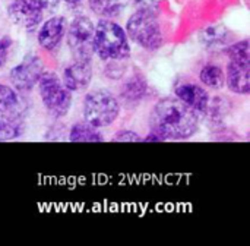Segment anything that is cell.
I'll list each match as a JSON object with an SVG mask.
<instances>
[{
  "mask_svg": "<svg viewBox=\"0 0 250 246\" xmlns=\"http://www.w3.org/2000/svg\"><path fill=\"white\" fill-rule=\"evenodd\" d=\"M7 15L16 26L32 32L42 22L44 10L34 0H12L7 6Z\"/></svg>",
  "mask_w": 250,
  "mask_h": 246,
  "instance_id": "8",
  "label": "cell"
},
{
  "mask_svg": "<svg viewBox=\"0 0 250 246\" xmlns=\"http://www.w3.org/2000/svg\"><path fill=\"white\" fill-rule=\"evenodd\" d=\"M224 54L229 57V60H245L250 62V44L249 40H242L233 44H229L223 48Z\"/></svg>",
  "mask_w": 250,
  "mask_h": 246,
  "instance_id": "21",
  "label": "cell"
},
{
  "mask_svg": "<svg viewBox=\"0 0 250 246\" xmlns=\"http://www.w3.org/2000/svg\"><path fill=\"white\" fill-rule=\"evenodd\" d=\"M127 37L139 47L155 51L164 43V35L154 9H138L126 22Z\"/></svg>",
  "mask_w": 250,
  "mask_h": 246,
  "instance_id": "3",
  "label": "cell"
},
{
  "mask_svg": "<svg viewBox=\"0 0 250 246\" xmlns=\"http://www.w3.org/2000/svg\"><path fill=\"white\" fill-rule=\"evenodd\" d=\"M38 94L45 110L53 117H64L72 106V92L54 72H42L38 82Z\"/></svg>",
  "mask_w": 250,
  "mask_h": 246,
  "instance_id": "5",
  "label": "cell"
},
{
  "mask_svg": "<svg viewBox=\"0 0 250 246\" xmlns=\"http://www.w3.org/2000/svg\"><path fill=\"white\" fill-rule=\"evenodd\" d=\"M129 0H88L89 9L101 18H116L123 13Z\"/></svg>",
  "mask_w": 250,
  "mask_h": 246,
  "instance_id": "15",
  "label": "cell"
},
{
  "mask_svg": "<svg viewBox=\"0 0 250 246\" xmlns=\"http://www.w3.org/2000/svg\"><path fill=\"white\" fill-rule=\"evenodd\" d=\"M83 120L95 128H105L116 122L120 114L119 98L107 89L89 91L82 104Z\"/></svg>",
  "mask_w": 250,
  "mask_h": 246,
  "instance_id": "4",
  "label": "cell"
},
{
  "mask_svg": "<svg viewBox=\"0 0 250 246\" xmlns=\"http://www.w3.org/2000/svg\"><path fill=\"white\" fill-rule=\"evenodd\" d=\"M42 73V62L35 54H26L19 65L10 69L9 79L12 88L19 92H29Z\"/></svg>",
  "mask_w": 250,
  "mask_h": 246,
  "instance_id": "7",
  "label": "cell"
},
{
  "mask_svg": "<svg viewBox=\"0 0 250 246\" xmlns=\"http://www.w3.org/2000/svg\"><path fill=\"white\" fill-rule=\"evenodd\" d=\"M22 132V122L16 114L0 112V141H10L19 138Z\"/></svg>",
  "mask_w": 250,
  "mask_h": 246,
  "instance_id": "17",
  "label": "cell"
},
{
  "mask_svg": "<svg viewBox=\"0 0 250 246\" xmlns=\"http://www.w3.org/2000/svg\"><path fill=\"white\" fill-rule=\"evenodd\" d=\"M117 60H108V66L105 67V75L111 79H119L125 73V67H117Z\"/></svg>",
  "mask_w": 250,
  "mask_h": 246,
  "instance_id": "24",
  "label": "cell"
},
{
  "mask_svg": "<svg viewBox=\"0 0 250 246\" xmlns=\"http://www.w3.org/2000/svg\"><path fill=\"white\" fill-rule=\"evenodd\" d=\"M69 141L72 142H101L103 135L98 128L89 125L88 122H78L70 128Z\"/></svg>",
  "mask_w": 250,
  "mask_h": 246,
  "instance_id": "16",
  "label": "cell"
},
{
  "mask_svg": "<svg viewBox=\"0 0 250 246\" xmlns=\"http://www.w3.org/2000/svg\"><path fill=\"white\" fill-rule=\"evenodd\" d=\"M63 1H66L67 4H79L82 0H63Z\"/></svg>",
  "mask_w": 250,
  "mask_h": 246,
  "instance_id": "26",
  "label": "cell"
},
{
  "mask_svg": "<svg viewBox=\"0 0 250 246\" xmlns=\"http://www.w3.org/2000/svg\"><path fill=\"white\" fill-rule=\"evenodd\" d=\"M146 91H148L146 81L142 76H132L120 88V98L123 103L127 104L141 103V100L146 95Z\"/></svg>",
  "mask_w": 250,
  "mask_h": 246,
  "instance_id": "14",
  "label": "cell"
},
{
  "mask_svg": "<svg viewBox=\"0 0 250 246\" xmlns=\"http://www.w3.org/2000/svg\"><path fill=\"white\" fill-rule=\"evenodd\" d=\"M113 141H116V142H122V141L123 142H138V141H141V136L133 131L123 129L113 135Z\"/></svg>",
  "mask_w": 250,
  "mask_h": 246,
  "instance_id": "23",
  "label": "cell"
},
{
  "mask_svg": "<svg viewBox=\"0 0 250 246\" xmlns=\"http://www.w3.org/2000/svg\"><path fill=\"white\" fill-rule=\"evenodd\" d=\"M19 95L18 92L4 84H0V112L4 113H13L15 109L19 106Z\"/></svg>",
  "mask_w": 250,
  "mask_h": 246,
  "instance_id": "19",
  "label": "cell"
},
{
  "mask_svg": "<svg viewBox=\"0 0 250 246\" xmlns=\"http://www.w3.org/2000/svg\"><path fill=\"white\" fill-rule=\"evenodd\" d=\"M94 23L88 16H76L67 28V45L73 60H92Z\"/></svg>",
  "mask_w": 250,
  "mask_h": 246,
  "instance_id": "6",
  "label": "cell"
},
{
  "mask_svg": "<svg viewBox=\"0 0 250 246\" xmlns=\"http://www.w3.org/2000/svg\"><path fill=\"white\" fill-rule=\"evenodd\" d=\"M12 44L13 41L9 37H0V67H3L7 63Z\"/></svg>",
  "mask_w": 250,
  "mask_h": 246,
  "instance_id": "22",
  "label": "cell"
},
{
  "mask_svg": "<svg viewBox=\"0 0 250 246\" xmlns=\"http://www.w3.org/2000/svg\"><path fill=\"white\" fill-rule=\"evenodd\" d=\"M94 53L101 60H126L130 57V44L126 31L111 19H101L94 26Z\"/></svg>",
  "mask_w": 250,
  "mask_h": 246,
  "instance_id": "2",
  "label": "cell"
},
{
  "mask_svg": "<svg viewBox=\"0 0 250 246\" xmlns=\"http://www.w3.org/2000/svg\"><path fill=\"white\" fill-rule=\"evenodd\" d=\"M199 81L208 88L220 89L226 85V73L221 66L208 63L199 70Z\"/></svg>",
  "mask_w": 250,
  "mask_h": 246,
  "instance_id": "18",
  "label": "cell"
},
{
  "mask_svg": "<svg viewBox=\"0 0 250 246\" xmlns=\"http://www.w3.org/2000/svg\"><path fill=\"white\" fill-rule=\"evenodd\" d=\"M149 128L161 141L188 139L199 129V114L179 98L166 97L151 109Z\"/></svg>",
  "mask_w": 250,
  "mask_h": 246,
  "instance_id": "1",
  "label": "cell"
},
{
  "mask_svg": "<svg viewBox=\"0 0 250 246\" xmlns=\"http://www.w3.org/2000/svg\"><path fill=\"white\" fill-rule=\"evenodd\" d=\"M226 84L231 92L248 95L250 92V62L229 60Z\"/></svg>",
  "mask_w": 250,
  "mask_h": 246,
  "instance_id": "12",
  "label": "cell"
},
{
  "mask_svg": "<svg viewBox=\"0 0 250 246\" xmlns=\"http://www.w3.org/2000/svg\"><path fill=\"white\" fill-rule=\"evenodd\" d=\"M174 95L198 114L207 113L209 104V94L202 85L192 81H180L174 87Z\"/></svg>",
  "mask_w": 250,
  "mask_h": 246,
  "instance_id": "9",
  "label": "cell"
},
{
  "mask_svg": "<svg viewBox=\"0 0 250 246\" xmlns=\"http://www.w3.org/2000/svg\"><path fill=\"white\" fill-rule=\"evenodd\" d=\"M231 40H233L231 31L221 23L209 25L199 32V43L202 47L208 50L224 48L229 44H231Z\"/></svg>",
  "mask_w": 250,
  "mask_h": 246,
  "instance_id": "13",
  "label": "cell"
},
{
  "mask_svg": "<svg viewBox=\"0 0 250 246\" xmlns=\"http://www.w3.org/2000/svg\"><path fill=\"white\" fill-rule=\"evenodd\" d=\"M92 60H73L64 70L62 81L70 92H81L86 89L92 81Z\"/></svg>",
  "mask_w": 250,
  "mask_h": 246,
  "instance_id": "10",
  "label": "cell"
},
{
  "mask_svg": "<svg viewBox=\"0 0 250 246\" xmlns=\"http://www.w3.org/2000/svg\"><path fill=\"white\" fill-rule=\"evenodd\" d=\"M64 34H66V19L63 16H51L40 26L37 40L41 48L47 51H54L62 44Z\"/></svg>",
  "mask_w": 250,
  "mask_h": 246,
  "instance_id": "11",
  "label": "cell"
},
{
  "mask_svg": "<svg viewBox=\"0 0 250 246\" xmlns=\"http://www.w3.org/2000/svg\"><path fill=\"white\" fill-rule=\"evenodd\" d=\"M229 101L230 100H227L224 97H215L214 100L209 98V104H208V109H207V113L205 114H208L212 122H221V120H224V117L230 112Z\"/></svg>",
  "mask_w": 250,
  "mask_h": 246,
  "instance_id": "20",
  "label": "cell"
},
{
  "mask_svg": "<svg viewBox=\"0 0 250 246\" xmlns=\"http://www.w3.org/2000/svg\"><path fill=\"white\" fill-rule=\"evenodd\" d=\"M44 12H53L59 7L60 0H34Z\"/></svg>",
  "mask_w": 250,
  "mask_h": 246,
  "instance_id": "25",
  "label": "cell"
}]
</instances>
